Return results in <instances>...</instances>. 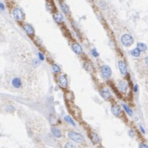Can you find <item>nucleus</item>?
<instances>
[{
  "label": "nucleus",
  "instance_id": "f257e3e1",
  "mask_svg": "<svg viewBox=\"0 0 148 148\" xmlns=\"http://www.w3.org/2000/svg\"><path fill=\"white\" fill-rule=\"evenodd\" d=\"M68 136L71 140H73V142L77 143H82L85 141L83 135H82V134L79 133H77V132H73V131L68 132Z\"/></svg>",
  "mask_w": 148,
  "mask_h": 148
},
{
  "label": "nucleus",
  "instance_id": "f03ea898",
  "mask_svg": "<svg viewBox=\"0 0 148 148\" xmlns=\"http://www.w3.org/2000/svg\"><path fill=\"white\" fill-rule=\"evenodd\" d=\"M120 40L122 44L124 47H130L134 42L133 37L131 35H129V34H124V35H123L122 36H121Z\"/></svg>",
  "mask_w": 148,
  "mask_h": 148
},
{
  "label": "nucleus",
  "instance_id": "7ed1b4c3",
  "mask_svg": "<svg viewBox=\"0 0 148 148\" xmlns=\"http://www.w3.org/2000/svg\"><path fill=\"white\" fill-rule=\"evenodd\" d=\"M100 72H101V75L105 79H108L110 78V76L112 75V70L110 69V67L107 65H104L100 67Z\"/></svg>",
  "mask_w": 148,
  "mask_h": 148
},
{
  "label": "nucleus",
  "instance_id": "20e7f679",
  "mask_svg": "<svg viewBox=\"0 0 148 148\" xmlns=\"http://www.w3.org/2000/svg\"><path fill=\"white\" fill-rule=\"evenodd\" d=\"M12 15H13V17H14L17 21H22L25 17L24 13H23V12H22V10L19 8H15L14 9H13Z\"/></svg>",
  "mask_w": 148,
  "mask_h": 148
},
{
  "label": "nucleus",
  "instance_id": "39448f33",
  "mask_svg": "<svg viewBox=\"0 0 148 148\" xmlns=\"http://www.w3.org/2000/svg\"><path fill=\"white\" fill-rule=\"evenodd\" d=\"M57 81L62 88H66L67 87H68V78H67V76L65 75H63V74L59 75V76H58V78H57Z\"/></svg>",
  "mask_w": 148,
  "mask_h": 148
},
{
  "label": "nucleus",
  "instance_id": "423d86ee",
  "mask_svg": "<svg viewBox=\"0 0 148 148\" xmlns=\"http://www.w3.org/2000/svg\"><path fill=\"white\" fill-rule=\"evenodd\" d=\"M118 69H119L120 73L122 74L123 75H126L127 74V66L126 64V62L123 60H120L118 61Z\"/></svg>",
  "mask_w": 148,
  "mask_h": 148
},
{
  "label": "nucleus",
  "instance_id": "0eeeda50",
  "mask_svg": "<svg viewBox=\"0 0 148 148\" xmlns=\"http://www.w3.org/2000/svg\"><path fill=\"white\" fill-rule=\"evenodd\" d=\"M111 111H112V113H113V115L117 116V117H119V116L122 115V110H121V108L118 106V105H114V106H112Z\"/></svg>",
  "mask_w": 148,
  "mask_h": 148
},
{
  "label": "nucleus",
  "instance_id": "6e6552de",
  "mask_svg": "<svg viewBox=\"0 0 148 148\" xmlns=\"http://www.w3.org/2000/svg\"><path fill=\"white\" fill-rule=\"evenodd\" d=\"M72 49H73V51L77 55H81L82 53V46H81L79 44H77V43H74V44H73V45H72Z\"/></svg>",
  "mask_w": 148,
  "mask_h": 148
},
{
  "label": "nucleus",
  "instance_id": "1a4fd4ad",
  "mask_svg": "<svg viewBox=\"0 0 148 148\" xmlns=\"http://www.w3.org/2000/svg\"><path fill=\"white\" fill-rule=\"evenodd\" d=\"M23 29H24V30L26 31V33L28 35H30V36H32V35H35V30L31 25H29V24L24 25Z\"/></svg>",
  "mask_w": 148,
  "mask_h": 148
},
{
  "label": "nucleus",
  "instance_id": "9d476101",
  "mask_svg": "<svg viewBox=\"0 0 148 148\" xmlns=\"http://www.w3.org/2000/svg\"><path fill=\"white\" fill-rule=\"evenodd\" d=\"M118 88H119V90L121 92L126 93L127 90V84L124 81V80H120V81L118 82Z\"/></svg>",
  "mask_w": 148,
  "mask_h": 148
},
{
  "label": "nucleus",
  "instance_id": "9b49d317",
  "mask_svg": "<svg viewBox=\"0 0 148 148\" xmlns=\"http://www.w3.org/2000/svg\"><path fill=\"white\" fill-rule=\"evenodd\" d=\"M90 138H91V142H92V143H94V144H97V143H99V142H100V138H99L98 134L95 133H91L90 134Z\"/></svg>",
  "mask_w": 148,
  "mask_h": 148
},
{
  "label": "nucleus",
  "instance_id": "f8f14e48",
  "mask_svg": "<svg viewBox=\"0 0 148 148\" xmlns=\"http://www.w3.org/2000/svg\"><path fill=\"white\" fill-rule=\"evenodd\" d=\"M53 19H54V21H56V23H58V24L62 23L63 21V15L61 14V13H59V12L55 13V14L53 15Z\"/></svg>",
  "mask_w": 148,
  "mask_h": 148
},
{
  "label": "nucleus",
  "instance_id": "ddd939ff",
  "mask_svg": "<svg viewBox=\"0 0 148 148\" xmlns=\"http://www.w3.org/2000/svg\"><path fill=\"white\" fill-rule=\"evenodd\" d=\"M100 96L104 98L105 100H108L110 98V93H109V91L105 90V89H101V90L100 91Z\"/></svg>",
  "mask_w": 148,
  "mask_h": 148
},
{
  "label": "nucleus",
  "instance_id": "4468645a",
  "mask_svg": "<svg viewBox=\"0 0 148 148\" xmlns=\"http://www.w3.org/2000/svg\"><path fill=\"white\" fill-rule=\"evenodd\" d=\"M51 131H52V133L53 135L55 137V138H60L62 137V133H61V131L57 129V128L55 127H52V129H51Z\"/></svg>",
  "mask_w": 148,
  "mask_h": 148
},
{
  "label": "nucleus",
  "instance_id": "2eb2a0df",
  "mask_svg": "<svg viewBox=\"0 0 148 148\" xmlns=\"http://www.w3.org/2000/svg\"><path fill=\"white\" fill-rule=\"evenodd\" d=\"M12 86L16 88H19L21 86V81L19 78H14L12 81Z\"/></svg>",
  "mask_w": 148,
  "mask_h": 148
},
{
  "label": "nucleus",
  "instance_id": "dca6fc26",
  "mask_svg": "<svg viewBox=\"0 0 148 148\" xmlns=\"http://www.w3.org/2000/svg\"><path fill=\"white\" fill-rule=\"evenodd\" d=\"M60 8H61V9H62L63 12L64 14H66V15L70 14V10H69L68 6L65 3H62L61 4H60Z\"/></svg>",
  "mask_w": 148,
  "mask_h": 148
},
{
  "label": "nucleus",
  "instance_id": "f3484780",
  "mask_svg": "<svg viewBox=\"0 0 148 148\" xmlns=\"http://www.w3.org/2000/svg\"><path fill=\"white\" fill-rule=\"evenodd\" d=\"M137 48L141 52H145V51H147V44L139 42V43H137Z\"/></svg>",
  "mask_w": 148,
  "mask_h": 148
},
{
  "label": "nucleus",
  "instance_id": "a211bd4d",
  "mask_svg": "<svg viewBox=\"0 0 148 148\" xmlns=\"http://www.w3.org/2000/svg\"><path fill=\"white\" fill-rule=\"evenodd\" d=\"M141 52L137 48H133V50L131 51V55L133 56V57H140L141 56Z\"/></svg>",
  "mask_w": 148,
  "mask_h": 148
},
{
  "label": "nucleus",
  "instance_id": "6ab92c4d",
  "mask_svg": "<svg viewBox=\"0 0 148 148\" xmlns=\"http://www.w3.org/2000/svg\"><path fill=\"white\" fill-rule=\"evenodd\" d=\"M64 120L66 121V122L69 123V124H71L73 126H75V125H76L75 123H74V121L73 120V119H72L69 115H65L64 116Z\"/></svg>",
  "mask_w": 148,
  "mask_h": 148
},
{
  "label": "nucleus",
  "instance_id": "aec40b11",
  "mask_svg": "<svg viewBox=\"0 0 148 148\" xmlns=\"http://www.w3.org/2000/svg\"><path fill=\"white\" fill-rule=\"evenodd\" d=\"M123 108H124V110H125V111H126V112H127V114H128L129 115H133V110L130 108L129 106H127V105H125V104H123Z\"/></svg>",
  "mask_w": 148,
  "mask_h": 148
},
{
  "label": "nucleus",
  "instance_id": "412c9836",
  "mask_svg": "<svg viewBox=\"0 0 148 148\" xmlns=\"http://www.w3.org/2000/svg\"><path fill=\"white\" fill-rule=\"evenodd\" d=\"M52 70L53 73H59L61 71V69H60V67L58 65L53 64L52 66Z\"/></svg>",
  "mask_w": 148,
  "mask_h": 148
},
{
  "label": "nucleus",
  "instance_id": "4be33fe9",
  "mask_svg": "<svg viewBox=\"0 0 148 148\" xmlns=\"http://www.w3.org/2000/svg\"><path fill=\"white\" fill-rule=\"evenodd\" d=\"M64 148H77L74 146L73 143H72V142H68V143H66L65 144V147Z\"/></svg>",
  "mask_w": 148,
  "mask_h": 148
},
{
  "label": "nucleus",
  "instance_id": "5701e85b",
  "mask_svg": "<svg viewBox=\"0 0 148 148\" xmlns=\"http://www.w3.org/2000/svg\"><path fill=\"white\" fill-rule=\"evenodd\" d=\"M92 55H93L95 57H97L98 56H99L98 52L96 51V49H95V48H93V49H92Z\"/></svg>",
  "mask_w": 148,
  "mask_h": 148
},
{
  "label": "nucleus",
  "instance_id": "b1692460",
  "mask_svg": "<svg viewBox=\"0 0 148 148\" xmlns=\"http://www.w3.org/2000/svg\"><path fill=\"white\" fill-rule=\"evenodd\" d=\"M128 135L131 137V138H133L134 136H135V133H134V131L133 130H129L128 131Z\"/></svg>",
  "mask_w": 148,
  "mask_h": 148
},
{
  "label": "nucleus",
  "instance_id": "393cba45",
  "mask_svg": "<svg viewBox=\"0 0 148 148\" xmlns=\"http://www.w3.org/2000/svg\"><path fill=\"white\" fill-rule=\"evenodd\" d=\"M83 67L86 70H90L89 69V64L87 63V62H85V63L83 64Z\"/></svg>",
  "mask_w": 148,
  "mask_h": 148
},
{
  "label": "nucleus",
  "instance_id": "a878e982",
  "mask_svg": "<svg viewBox=\"0 0 148 148\" xmlns=\"http://www.w3.org/2000/svg\"><path fill=\"white\" fill-rule=\"evenodd\" d=\"M39 57H40V59L41 61H44V55L42 54L41 52H39Z\"/></svg>",
  "mask_w": 148,
  "mask_h": 148
},
{
  "label": "nucleus",
  "instance_id": "bb28decb",
  "mask_svg": "<svg viewBox=\"0 0 148 148\" xmlns=\"http://www.w3.org/2000/svg\"><path fill=\"white\" fill-rule=\"evenodd\" d=\"M140 148H148V146L144 143H142V144H140Z\"/></svg>",
  "mask_w": 148,
  "mask_h": 148
},
{
  "label": "nucleus",
  "instance_id": "cd10ccee",
  "mask_svg": "<svg viewBox=\"0 0 148 148\" xmlns=\"http://www.w3.org/2000/svg\"><path fill=\"white\" fill-rule=\"evenodd\" d=\"M145 62H146V64L148 66V56H147V57H145Z\"/></svg>",
  "mask_w": 148,
  "mask_h": 148
},
{
  "label": "nucleus",
  "instance_id": "c85d7f7f",
  "mask_svg": "<svg viewBox=\"0 0 148 148\" xmlns=\"http://www.w3.org/2000/svg\"><path fill=\"white\" fill-rule=\"evenodd\" d=\"M0 8H1L2 10H4V6L3 3H0Z\"/></svg>",
  "mask_w": 148,
  "mask_h": 148
},
{
  "label": "nucleus",
  "instance_id": "c756f323",
  "mask_svg": "<svg viewBox=\"0 0 148 148\" xmlns=\"http://www.w3.org/2000/svg\"><path fill=\"white\" fill-rule=\"evenodd\" d=\"M134 91H135L136 92V93H137V85H135V86H134Z\"/></svg>",
  "mask_w": 148,
  "mask_h": 148
},
{
  "label": "nucleus",
  "instance_id": "7c9ffc66",
  "mask_svg": "<svg viewBox=\"0 0 148 148\" xmlns=\"http://www.w3.org/2000/svg\"><path fill=\"white\" fill-rule=\"evenodd\" d=\"M140 129H141V130H142V132L143 133H145V130H144V129H143V128L142 127V126H140Z\"/></svg>",
  "mask_w": 148,
  "mask_h": 148
}]
</instances>
